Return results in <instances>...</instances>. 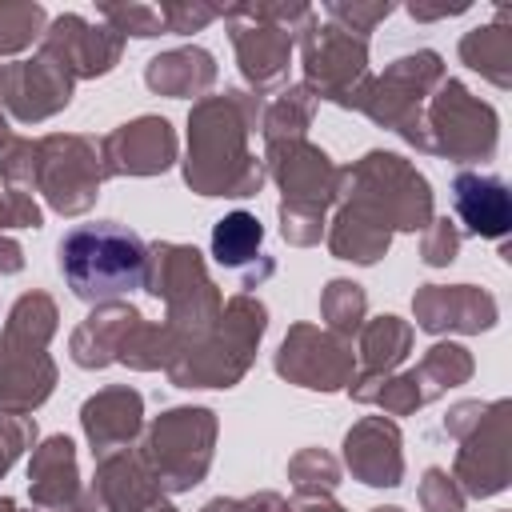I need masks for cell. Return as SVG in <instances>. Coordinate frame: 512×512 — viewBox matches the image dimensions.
Masks as SVG:
<instances>
[{
	"mask_svg": "<svg viewBox=\"0 0 512 512\" xmlns=\"http://www.w3.org/2000/svg\"><path fill=\"white\" fill-rule=\"evenodd\" d=\"M264 240V228L252 212H228L216 228H212V252L220 264H244L256 256Z\"/></svg>",
	"mask_w": 512,
	"mask_h": 512,
	"instance_id": "obj_3",
	"label": "cell"
},
{
	"mask_svg": "<svg viewBox=\"0 0 512 512\" xmlns=\"http://www.w3.org/2000/svg\"><path fill=\"white\" fill-rule=\"evenodd\" d=\"M452 204H456L460 220L468 224V232H476V236H504L512 224L508 188L496 176L460 172L452 184Z\"/></svg>",
	"mask_w": 512,
	"mask_h": 512,
	"instance_id": "obj_2",
	"label": "cell"
},
{
	"mask_svg": "<svg viewBox=\"0 0 512 512\" xmlns=\"http://www.w3.org/2000/svg\"><path fill=\"white\" fill-rule=\"evenodd\" d=\"M60 272L72 296H80L84 304H104L144 288L148 252L132 228L116 220H92L76 224L60 240Z\"/></svg>",
	"mask_w": 512,
	"mask_h": 512,
	"instance_id": "obj_1",
	"label": "cell"
}]
</instances>
